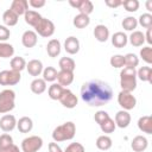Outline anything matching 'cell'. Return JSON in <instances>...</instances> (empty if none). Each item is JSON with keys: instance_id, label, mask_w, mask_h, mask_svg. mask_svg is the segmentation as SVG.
<instances>
[{"instance_id": "1", "label": "cell", "mask_w": 152, "mask_h": 152, "mask_svg": "<svg viewBox=\"0 0 152 152\" xmlns=\"http://www.w3.org/2000/svg\"><path fill=\"white\" fill-rule=\"evenodd\" d=\"M81 97L90 107H101L112 100L113 90L108 83L100 80H93L82 84Z\"/></svg>"}, {"instance_id": "2", "label": "cell", "mask_w": 152, "mask_h": 152, "mask_svg": "<svg viewBox=\"0 0 152 152\" xmlns=\"http://www.w3.org/2000/svg\"><path fill=\"white\" fill-rule=\"evenodd\" d=\"M76 126L72 121H66L63 125L57 126L52 132V139L55 142H61L65 140H71L75 137Z\"/></svg>"}, {"instance_id": "3", "label": "cell", "mask_w": 152, "mask_h": 152, "mask_svg": "<svg viewBox=\"0 0 152 152\" xmlns=\"http://www.w3.org/2000/svg\"><path fill=\"white\" fill-rule=\"evenodd\" d=\"M120 86L125 91L132 93L137 88V71L133 68H122L120 72Z\"/></svg>"}, {"instance_id": "4", "label": "cell", "mask_w": 152, "mask_h": 152, "mask_svg": "<svg viewBox=\"0 0 152 152\" xmlns=\"http://www.w3.org/2000/svg\"><path fill=\"white\" fill-rule=\"evenodd\" d=\"M15 107V93L12 89L0 91V113L6 114Z\"/></svg>"}, {"instance_id": "5", "label": "cell", "mask_w": 152, "mask_h": 152, "mask_svg": "<svg viewBox=\"0 0 152 152\" xmlns=\"http://www.w3.org/2000/svg\"><path fill=\"white\" fill-rule=\"evenodd\" d=\"M43 146V139L38 135H31L21 141L23 152H38Z\"/></svg>"}, {"instance_id": "6", "label": "cell", "mask_w": 152, "mask_h": 152, "mask_svg": "<svg viewBox=\"0 0 152 152\" xmlns=\"http://www.w3.org/2000/svg\"><path fill=\"white\" fill-rule=\"evenodd\" d=\"M34 28H36L34 32L44 38L51 37L55 33V24L50 19H46V18H42L40 21L34 26Z\"/></svg>"}, {"instance_id": "7", "label": "cell", "mask_w": 152, "mask_h": 152, "mask_svg": "<svg viewBox=\"0 0 152 152\" xmlns=\"http://www.w3.org/2000/svg\"><path fill=\"white\" fill-rule=\"evenodd\" d=\"M118 103L119 106L124 109V110H131L135 107L137 104V99L135 96L129 93V91H125V90H121L118 95Z\"/></svg>"}, {"instance_id": "8", "label": "cell", "mask_w": 152, "mask_h": 152, "mask_svg": "<svg viewBox=\"0 0 152 152\" xmlns=\"http://www.w3.org/2000/svg\"><path fill=\"white\" fill-rule=\"evenodd\" d=\"M20 72L13 70H2L0 71V86H15L20 82Z\"/></svg>"}, {"instance_id": "9", "label": "cell", "mask_w": 152, "mask_h": 152, "mask_svg": "<svg viewBox=\"0 0 152 152\" xmlns=\"http://www.w3.org/2000/svg\"><path fill=\"white\" fill-rule=\"evenodd\" d=\"M58 101H59L65 108H69V109L75 108V107L77 106V102H78L77 96H76L70 89H66V88H64V90H63V93H62V95H61V97H59Z\"/></svg>"}, {"instance_id": "10", "label": "cell", "mask_w": 152, "mask_h": 152, "mask_svg": "<svg viewBox=\"0 0 152 152\" xmlns=\"http://www.w3.org/2000/svg\"><path fill=\"white\" fill-rule=\"evenodd\" d=\"M69 4L70 6L77 8L80 13L86 14V15H89L94 11V5L90 0H70Z\"/></svg>"}, {"instance_id": "11", "label": "cell", "mask_w": 152, "mask_h": 152, "mask_svg": "<svg viewBox=\"0 0 152 152\" xmlns=\"http://www.w3.org/2000/svg\"><path fill=\"white\" fill-rule=\"evenodd\" d=\"M17 127V119L12 114H5L0 119V128L4 132H11Z\"/></svg>"}, {"instance_id": "12", "label": "cell", "mask_w": 152, "mask_h": 152, "mask_svg": "<svg viewBox=\"0 0 152 152\" xmlns=\"http://www.w3.org/2000/svg\"><path fill=\"white\" fill-rule=\"evenodd\" d=\"M115 125L120 128H126L129 126L131 124V114L127 112V110H119L116 114H115V120H114Z\"/></svg>"}, {"instance_id": "13", "label": "cell", "mask_w": 152, "mask_h": 152, "mask_svg": "<svg viewBox=\"0 0 152 152\" xmlns=\"http://www.w3.org/2000/svg\"><path fill=\"white\" fill-rule=\"evenodd\" d=\"M37 42H38V36H37V33H36L34 31H32V30L25 31V32L23 33V36H21V43H23V45H24L25 48L31 49V48L36 46Z\"/></svg>"}, {"instance_id": "14", "label": "cell", "mask_w": 152, "mask_h": 152, "mask_svg": "<svg viewBox=\"0 0 152 152\" xmlns=\"http://www.w3.org/2000/svg\"><path fill=\"white\" fill-rule=\"evenodd\" d=\"M148 146V140L144 135H137L131 141V148L134 152H144Z\"/></svg>"}, {"instance_id": "15", "label": "cell", "mask_w": 152, "mask_h": 152, "mask_svg": "<svg viewBox=\"0 0 152 152\" xmlns=\"http://www.w3.org/2000/svg\"><path fill=\"white\" fill-rule=\"evenodd\" d=\"M26 69L31 76L37 78L43 72V63L39 59H31L28 63H26Z\"/></svg>"}, {"instance_id": "16", "label": "cell", "mask_w": 152, "mask_h": 152, "mask_svg": "<svg viewBox=\"0 0 152 152\" xmlns=\"http://www.w3.org/2000/svg\"><path fill=\"white\" fill-rule=\"evenodd\" d=\"M64 49L69 55H76L80 51V40L74 36L68 37L64 42Z\"/></svg>"}, {"instance_id": "17", "label": "cell", "mask_w": 152, "mask_h": 152, "mask_svg": "<svg viewBox=\"0 0 152 152\" xmlns=\"http://www.w3.org/2000/svg\"><path fill=\"white\" fill-rule=\"evenodd\" d=\"M10 10H12L18 17L24 15L28 11V2L27 0H13Z\"/></svg>"}, {"instance_id": "18", "label": "cell", "mask_w": 152, "mask_h": 152, "mask_svg": "<svg viewBox=\"0 0 152 152\" xmlns=\"http://www.w3.org/2000/svg\"><path fill=\"white\" fill-rule=\"evenodd\" d=\"M94 37L97 42H101V43H104L108 40L109 38V30L106 25H96L95 28H94Z\"/></svg>"}, {"instance_id": "19", "label": "cell", "mask_w": 152, "mask_h": 152, "mask_svg": "<svg viewBox=\"0 0 152 152\" xmlns=\"http://www.w3.org/2000/svg\"><path fill=\"white\" fill-rule=\"evenodd\" d=\"M138 128L146 134H152V118L150 115H144L139 118Z\"/></svg>"}, {"instance_id": "20", "label": "cell", "mask_w": 152, "mask_h": 152, "mask_svg": "<svg viewBox=\"0 0 152 152\" xmlns=\"http://www.w3.org/2000/svg\"><path fill=\"white\" fill-rule=\"evenodd\" d=\"M57 81H58V84H61L63 88L65 86H70L74 81V72L61 70L57 72Z\"/></svg>"}, {"instance_id": "21", "label": "cell", "mask_w": 152, "mask_h": 152, "mask_svg": "<svg viewBox=\"0 0 152 152\" xmlns=\"http://www.w3.org/2000/svg\"><path fill=\"white\" fill-rule=\"evenodd\" d=\"M17 127L21 133H28L33 128V121L28 116H23L17 121Z\"/></svg>"}, {"instance_id": "22", "label": "cell", "mask_w": 152, "mask_h": 152, "mask_svg": "<svg viewBox=\"0 0 152 152\" xmlns=\"http://www.w3.org/2000/svg\"><path fill=\"white\" fill-rule=\"evenodd\" d=\"M127 43H128V37H127L124 32H121V31L115 32V33L112 36V44H113L115 48H118V49L125 48V46L127 45Z\"/></svg>"}, {"instance_id": "23", "label": "cell", "mask_w": 152, "mask_h": 152, "mask_svg": "<svg viewBox=\"0 0 152 152\" xmlns=\"http://www.w3.org/2000/svg\"><path fill=\"white\" fill-rule=\"evenodd\" d=\"M61 42L58 39H51L46 45V52L50 57L55 58L61 53Z\"/></svg>"}, {"instance_id": "24", "label": "cell", "mask_w": 152, "mask_h": 152, "mask_svg": "<svg viewBox=\"0 0 152 152\" xmlns=\"http://www.w3.org/2000/svg\"><path fill=\"white\" fill-rule=\"evenodd\" d=\"M30 88H31V91H32L33 94H37V95L43 94V93L46 90V82H45L43 78L37 77V78H34V80L31 82Z\"/></svg>"}, {"instance_id": "25", "label": "cell", "mask_w": 152, "mask_h": 152, "mask_svg": "<svg viewBox=\"0 0 152 152\" xmlns=\"http://www.w3.org/2000/svg\"><path fill=\"white\" fill-rule=\"evenodd\" d=\"M43 17L38 13V12H36V11H32V10H28L25 14H24V19H25V23L26 24H28L30 26H36L39 21H40V19H42Z\"/></svg>"}, {"instance_id": "26", "label": "cell", "mask_w": 152, "mask_h": 152, "mask_svg": "<svg viewBox=\"0 0 152 152\" xmlns=\"http://www.w3.org/2000/svg\"><path fill=\"white\" fill-rule=\"evenodd\" d=\"M18 20H19V17L12 10H6L2 14V21L5 26H14L17 25Z\"/></svg>"}, {"instance_id": "27", "label": "cell", "mask_w": 152, "mask_h": 152, "mask_svg": "<svg viewBox=\"0 0 152 152\" xmlns=\"http://www.w3.org/2000/svg\"><path fill=\"white\" fill-rule=\"evenodd\" d=\"M113 145V141L110 139V137H108L107 134H103V135H100L97 139H96V147L101 151H107L112 147Z\"/></svg>"}, {"instance_id": "28", "label": "cell", "mask_w": 152, "mask_h": 152, "mask_svg": "<svg viewBox=\"0 0 152 152\" xmlns=\"http://www.w3.org/2000/svg\"><path fill=\"white\" fill-rule=\"evenodd\" d=\"M128 40H129V43H131L133 46H135V48L141 46V45L145 43V34H144L141 31H133V32L131 33V36L128 37Z\"/></svg>"}, {"instance_id": "29", "label": "cell", "mask_w": 152, "mask_h": 152, "mask_svg": "<svg viewBox=\"0 0 152 152\" xmlns=\"http://www.w3.org/2000/svg\"><path fill=\"white\" fill-rule=\"evenodd\" d=\"M72 24L77 28H84L90 24V18H89V15L78 13L77 15H75V18L72 20Z\"/></svg>"}, {"instance_id": "30", "label": "cell", "mask_w": 152, "mask_h": 152, "mask_svg": "<svg viewBox=\"0 0 152 152\" xmlns=\"http://www.w3.org/2000/svg\"><path fill=\"white\" fill-rule=\"evenodd\" d=\"M137 77L141 80L142 82H148L152 83V69L151 66H141L137 71Z\"/></svg>"}, {"instance_id": "31", "label": "cell", "mask_w": 152, "mask_h": 152, "mask_svg": "<svg viewBox=\"0 0 152 152\" xmlns=\"http://www.w3.org/2000/svg\"><path fill=\"white\" fill-rule=\"evenodd\" d=\"M58 65L61 68V70H64V71H71L74 72L75 68H76V64H75V61L70 57H62L58 62Z\"/></svg>"}, {"instance_id": "32", "label": "cell", "mask_w": 152, "mask_h": 152, "mask_svg": "<svg viewBox=\"0 0 152 152\" xmlns=\"http://www.w3.org/2000/svg\"><path fill=\"white\" fill-rule=\"evenodd\" d=\"M64 88L58 83H52L48 89V95L51 100H59Z\"/></svg>"}, {"instance_id": "33", "label": "cell", "mask_w": 152, "mask_h": 152, "mask_svg": "<svg viewBox=\"0 0 152 152\" xmlns=\"http://www.w3.org/2000/svg\"><path fill=\"white\" fill-rule=\"evenodd\" d=\"M25 68H26V61L23 57L17 56V57H13L11 59V70L17 71V72H20Z\"/></svg>"}, {"instance_id": "34", "label": "cell", "mask_w": 152, "mask_h": 152, "mask_svg": "<svg viewBox=\"0 0 152 152\" xmlns=\"http://www.w3.org/2000/svg\"><path fill=\"white\" fill-rule=\"evenodd\" d=\"M57 70L53 66H46L45 69H43V80L45 82H53L57 80Z\"/></svg>"}, {"instance_id": "35", "label": "cell", "mask_w": 152, "mask_h": 152, "mask_svg": "<svg viewBox=\"0 0 152 152\" xmlns=\"http://www.w3.org/2000/svg\"><path fill=\"white\" fill-rule=\"evenodd\" d=\"M14 53V48L13 45L8 43H0V58H10Z\"/></svg>"}, {"instance_id": "36", "label": "cell", "mask_w": 152, "mask_h": 152, "mask_svg": "<svg viewBox=\"0 0 152 152\" xmlns=\"http://www.w3.org/2000/svg\"><path fill=\"white\" fill-rule=\"evenodd\" d=\"M121 25H122V27L126 30V31H135V28H137V26H138V20H137V18H134V17H126L124 20H122V23H121Z\"/></svg>"}, {"instance_id": "37", "label": "cell", "mask_w": 152, "mask_h": 152, "mask_svg": "<svg viewBox=\"0 0 152 152\" xmlns=\"http://www.w3.org/2000/svg\"><path fill=\"white\" fill-rule=\"evenodd\" d=\"M100 126V128H101V131L103 132V133H106V134H109V133H113L114 131H115V128H116V125H115V122H114V120L109 116L106 121H103L101 125H99Z\"/></svg>"}, {"instance_id": "38", "label": "cell", "mask_w": 152, "mask_h": 152, "mask_svg": "<svg viewBox=\"0 0 152 152\" xmlns=\"http://www.w3.org/2000/svg\"><path fill=\"white\" fill-rule=\"evenodd\" d=\"M124 58H125V66H127V68L135 69V66H138V64H139V58L134 53H127L124 56Z\"/></svg>"}, {"instance_id": "39", "label": "cell", "mask_w": 152, "mask_h": 152, "mask_svg": "<svg viewBox=\"0 0 152 152\" xmlns=\"http://www.w3.org/2000/svg\"><path fill=\"white\" fill-rule=\"evenodd\" d=\"M138 20V24L140 26H142L144 28H150L152 27V15L150 13H142Z\"/></svg>"}, {"instance_id": "40", "label": "cell", "mask_w": 152, "mask_h": 152, "mask_svg": "<svg viewBox=\"0 0 152 152\" xmlns=\"http://www.w3.org/2000/svg\"><path fill=\"white\" fill-rule=\"evenodd\" d=\"M121 6H124V8L127 12H137L140 4L138 0H126V1H122Z\"/></svg>"}, {"instance_id": "41", "label": "cell", "mask_w": 152, "mask_h": 152, "mask_svg": "<svg viewBox=\"0 0 152 152\" xmlns=\"http://www.w3.org/2000/svg\"><path fill=\"white\" fill-rule=\"evenodd\" d=\"M109 63H110V65L113 68L120 69V68H124L125 66V58H124L122 55H114V56L110 57Z\"/></svg>"}, {"instance_id": "42", "label": "cell", "mask_w": 152, "mask_h": 152, "mask_svg": "<svg viewBox=\"0 0 152 152\" xmlns=\"http://www.w3.org/2000/svg\"><path fill=\"white\" fill-rule=\"evenodd\" d=\"M140 57L147 64H151L152 63V49H151L150 45H147V46H145V48H142L140 50Z\"/></svg>"}, {"instance_id": "43", "label": "cell", "mask_w": 152, "mask_h": 152, "mask_svg": "<svg viewBox=\"0 0 152 152\" xmlns=\"http://www.w3.org/2000/svg\"><path fill=\"white\" fill-rule=\"evenodd\" d=\"M64 152H86V148L81 142H71L66 146Z\"/></svg>"}, {"instance_id": "44", "label": "cell", "mask_w": 152, "mask_h": 152, "mask_svg": "<svg viewBox=\"0 0 152 152\" xmlns=\"http://www.w3.org/2000/svg\"><path fill=\"white\" fill-rule=\"evenodd\" d=\"M13 144V138L7 134V133H4L0 135V148H4V147H7L10 145Z\"/></svg>"}, {"instance_id": "45", "label": "cell", "mask_w": 152, "mask_h": 152, "mask_svg": "<svg viewBox=\"0 0 152 152\" xmlns=\"http://www.w3.org/2000/svg\"><path fill=\"white\" fill-rule=\"evenodd\" d=\"M109 118V114L106 112V110H97L96 113H95V115H94V119H95V121L99 124V125H101L103 121H106L107 119Z\"/></svg>"}, {"instance_id": "46", "label": "cell", "mask_w": 152, "mask_h": 152, "mask_svg": "<svg viewBox=\"0 0 152 152\" xmlns=\"http://www.w3.org/2000/svg\"><path fill=\"white\" fill-rule=\"evenodd\" d=\"M11 36V31L7 26L5 25H0V43L6 42Z\"/></svg>"}, {"instance_id": "47", "label": "cell", "mask_w": 152, "mask_h": 152, "mask_svg": "<svg viewBox=\"0 0 152 152\" xmlns=\"http://www.w3.org/2000/svg\"><path fill=\"white\" fill-rule=\"evenodd\" d=\"M27 2L33 8H40V7L45 6V0H28Z\"/></svg>"}, {"instance_id": "48", "label": "cell", "mask_w": 152, "mask_h": 152, "mask_svg": "<svg viewBox=\"0 0 152 152\" xmlns=\"http://www.w3.org/2000/svg\"><path fill=\"white\" fill-rule=\"evenodd\" d=\"M48 147H49V152H63V150L61 148V146L57 142H55V141L50 142Z\"/></svg>"}, {"instance_id": "49", "label": "cell", "mask_w": 152, "mask_h": 152, "mask_svg": "<svg viewBox=\"0 0 152 152\" xmlns=\"http://www.w3.org/2000/svg\"><path fill=\"white\" fill-rule=\"evenodd\" d=\"M106 5L110 8H116V7L122 5V1H120V0H106Z\"/></svg>"}, {"instance_id": "50", "label": "cell", "mask_w": 152, "mask_h": 152, "mask_svg": "<svg viewBox=\"0 0 152 152\" xmlns=\"http://www.w3.org/2000/svg\"><path fill=\"white\" fill-rule=\"evenodd\" d=\"M0 152H20L19 147L14 144L7 146V147H4V148H0Z\"/></svg>"}, {"instance_id": "51", "label": "cell", "mask_w": 152, "mask_h": 152, "mask_svg": "<svg viewBox=\"0 0 152 152\" xmlns=\"http://www.w3.org/2000/svg\"><path fill=\"white\" fill-rule=\"evenodd\" d=\"M145 42H147L148 44H152V37H151V27H150V28H147V31H146Z\"/></svg>"}, {"instance_id": "52", "label": "cell", "mask_w": 152, "mask_h": 152, "mask_svg": "<svg viewBox=\"0 0 152 152\" xmlns=\"http://www.w3.org/2000/svg\"><path fill=\"white\" fill-rule=\"evenodd\" d=\"M146 10H147L148 12L152 11V1H151V0H147V1H146Z\"/></svg>"}]
</instances>
